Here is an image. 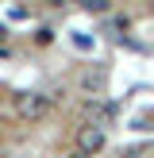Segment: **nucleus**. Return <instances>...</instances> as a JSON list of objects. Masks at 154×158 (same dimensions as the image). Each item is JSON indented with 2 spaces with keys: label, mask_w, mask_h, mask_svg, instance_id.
<instances>
[{
  "label": "nucleus",
  "mask_w": 154,
  "mask_h": 158,
  "mask_svg": "<svg viewBox=\"0 0 154 158\" xmlns=\"http://www.w3.org/2000/svg\"><path fill=\"white\" fill-rule=\"evenodd\" d=\"M66 158H92V154H85V151H73V154H66Z\"/></svg>",
  "instance_id": "0eeeda50"
},
{
  "label": "nucleus",
  "mask_w": 154,
  "mask_h": 158,
  "mask_svg": "<svg viewBox=\"0 0 154 158\" xmlns=\"http://www.w3.org/2000/svg\"><path fill=\"white\" fill-rule=\"evenodd\" d=\"M150 12H154V0H150Z\"/></svg>",
  "instance_id": "6e6552de"
},
{
  "label": "nucleus",
  "mask_w": 154,
  "mask_h": 158,
  "mask_svg": "<svg viewBox=\"0 0 154 158\" xmlns=\"http://www.w3.org/2000/svg\"><path fill=\"white\" fill-rule=\"evenodd\" d=\"M104 85H108L104 69H85V73H81V89L89 93V97H104Z\"/></svg>",
  "instance_id": "7ed1b4c3"
},
{
  "label": "nucleus",
  "mask_w": 154,
  "mask_h": 158,
  "mask_svg": "<svg viewBox=\"0 0 154 158\" xmlns=\"http://www.w3.org/2000/svg\"><path fill=\"white\" fill-rule=\"evenodd\" d=\"M89 116H92V123L108 127V123H112V116H116V108H112V104H96V100H92V104H89Z\"/></svg>",
  "instance_id": "20e7f679"
},
{
  "label": "nucleus",
  "mask_w": 154,
  "mask_h": 158,
  "mask_svg": "<svg viewBox=\"0 0 154 158\" xmlns=\"http://www.w3.org/2000/svg\"><path fill=\"white\" fill-rule=\"evenodd\" d=\"M104 143H108V135H104V127L100 123H81L77 127V151H85V154H100L104 151Z\"/></svg>",
  "instance_id": "f03ea898"
},
{
  "label": "nucleus",
  "mask_w": 154,
  "mask_h": 158,
  "mask_svg": "<svg viewBox=\"0 0 154 158\" xmlns=\"http://www.w3.org/2000/svg\"><path fill=\"white\" fill-rule=\"evenodd\" d=\"M85 8H89V12H108L112 0H85Z\"/></svg>",
  "instance_id": "39448f33"
},
{
  "label": "nucleus",
  "mask_w": 154,
  "mask_h": 158,
  "mask_svg": "<svg viewBox=\"0 0 154 158\" xmlns=\"http://www.w3.org/2000/svg\"><path fill=\"white\" fill-rule=\"evenodd\" d=\"M46 4H50V8H66L69 0H46Z\"/></svg>",
  "instance_id": "423d86ee"
},
{
  "label": "nucleus",
  "mask_w": 154,
  "mask_h": 158,
  "mask_svg": "<svg viewBox=\"0 0 154 158\" xmlns=\"http://www.w3.org/2000/svg\"><path fill=\"white\" fill-rule=\"evenodd\" d=\"M46 112H50V97H43V93H19V97H15V116H19L23 123L46 120Z\"/></svg>",
  "instance_id": "f257e3e1"
}]
</instances>
